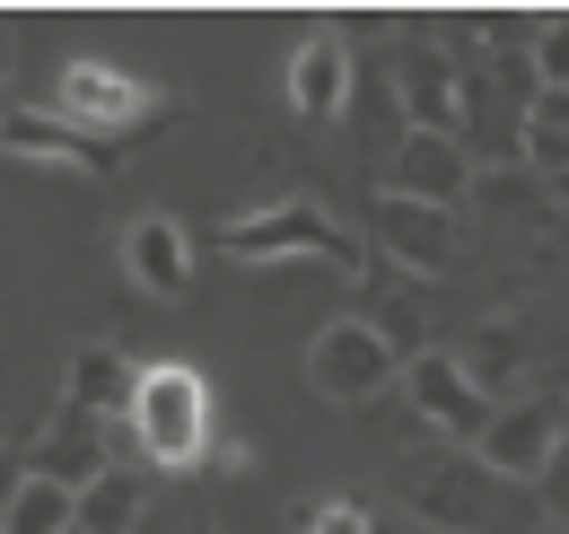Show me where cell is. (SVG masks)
I'll use <instances>...</instances> for the list:
<instances>
[{
    "label": "cell",
    "mask_w": 569,
    "mask_h": 534,
    "mask_svg": "<svg viewBox=\"0 0 569 534\" xmlns=\"http://www.w3.org/2000/svg\"><path fill=\"white\" fill-rule=\"evenodd\" d=\"M289 106H298L307 123H342V106H351V53H342V36H307V44H298Z\"/></svg>",
    "instance_id": "obj_14"
},
{
    "label": "cell",
    "mask_w": 569,
    "mask_h": 534,
    "mask_svg": "<svg viewBox=\"0 0 569 534\" xmlns=\"http://www.w3.org/2000/svg\"><path fill=\"white\" fill-rule=\"evenodd\" d=\"M377 255H386V264H403L412 280H438V271L456 264V210L377 194Z\"/></svg>",
    "instance_id": "obj_10"
},
{
    "label": "cell",
    "mask_w": 569,
    "mask_h": 534,
    "mask_svg": "<svg viewBox=\"0 0 569 534\" xmlns=\"http://www.w3.org/2000/svg\"><path fill=\"white\" fill-rule=\"evenodd\" d=\"M561 210H569V176H561Z\"/></svg>",
    "instance_id": "obj_24"
},
{
    "label": "cell",
    "mask_w": 569,
    "mask_h": 534,
    "mask_svg": "<svg viewBox=\"0 0 569 534\" xmlns=\"http://www.w3.org/2000/svg\"><path fill=\"white\" fill-rule=\"evenodd\" d=\"M0 62H9V53H0Z\"/></svg>",
    "instance_id": "obj_25"
},
{
    "label": "cell",
    "mask_w": 569,
    "mask_h": 534,
    "mask_svg": "<svg viewBox=\"0 0 569 534\" xmlns=\"http://www.w3.org/2000/svg\"><path fill=\"white\" fill-rule=\"evenodd\" d=\"M395 88H403V132H447V140H465V70L447 62L438 44H412Z\"/></svg>",
    "instance_id": "obj_11"
},
{
    "label": "cell",
    "mask_w": 569,
    "mask_h": 534,
    "mask_svg": "<svg viewBox=\"0 0 569 534\" xmlns=\"http://www.w3.org/2000/svg\"><path fill=\"white\" fill-rule=\"evenodd\" d=\"M132 395H141V368H132L123 350H106V342H97V350H79L71 377H62V403L97 412V421H114V412L132 421Z\"/></svg>",
    "instance_id": "obj_15"
},
{
    "label": "cell",
    "mask_w": 569,
    "mask_h": 534,
    "mask_svg": "<svg viewBox=\"0 0 569 534\" xmlns=\"http://www.w3.org/2000/svg\"><path fill=\"white\" fill-rule=\"evenodd\" d=\"M123 271L141 280L149 298H184V289H193V237H184L167 210H149V219L123 228Z\"/></svg>",
    "instance_id": "obj_12"
},
{
    "label": "cell",
    "mask_w": 569,
    "mask_h": 534,
    "mask_svg": "<svg viewBox=\"0 0 569 534\" xmlns=\"http://www.w3.org/2000/svg\"><path fill=\"white\" fill-rule=\"evenodd\" d=\"M0 149L9 158H36V167H79V176H106L114 167V140L62 123L53 106H0Z\"/></svg>",
    "instance_id": "obj_9"
},
{
    "label": "cell",
    "mask_w": 569,
    "mask_h": 534,
    "mask_svg": "<svg viewBox=\"0 0 569 534\" xmlns=\"http://www.w3.org/2000/svg\"><path fill=\"white\" fill-rule=\"evenodd\" d=\"M219 246H228L237 264H333V271H368L359 237L325 210V201H307V194L228 219V228H219Z\"/></svg>",
    "instance_id": "obj_2"
},
{
    "label": "cell",
    "mask_w": 569,
    "mask_h": 534,
    "mask_svg": "<svg viewBox=\"0 0 569 534\" xmlns=\"http://www.w3.org/2000/svg\"><path fill=\"white\" fill-rule=\"evenodd\" d=\"M27 456H18V447H0V534H9V508H18V491H27Z\"/></svg>",
    "instance_id": "obj_23"
},
{
    "label": "cell",
    "mask_w": 569,
    "mask_h": 534,
    "mask_svg": "<svg viewBox=\"0 0 569 534\" xmlns=\"http://www.w3.org/2000/svg\"><path fill=\"white\" fill-rule=\"evenodd\" d=\"M561 438H569V403L561 395H508L491 412V429H482V465L508 473V482H543V465L561 456Z\"/></svg>",
    "instance_id": "obj_5"
},
{
    "label": "cell",
    "mask_w": 569,
    "mask_h": 534,
    "mask_svg": "<svg viewBox=\"0 0 569 534\" xmlns=\"http://www.w3.org/2000/svg\"><path fill=\"white\" fill-rule=\"evenodd\" d=\"M403 395H412V412H421L447 447H482V429H491V412H499L456 350H421V359L403 368Z\"/></svg>",
    "instance_id": "obj_6"
},
{
    "label": "cell",
    "mask_w": 569,
    "mask_h": 534,
    "mask_svg": "<svg viewBox=\"0 0 569 534\" xmlns=\"http://www.w3.org/2000/svg\"><path fill=\"white\" fill-rule=\"evenodd\" d=\"M27 465L44 473V482L88 491L97 473H114V465H106V421H97V412H79V403H62V412H53V429H44V447H36Z\"/></svg>",
    "instance_id": "obj_13"
},
{
    "label": "cell",
    "mask_w": 569,
    "mask_h": 534,
    "mask_svg": "<svg viewBox=\"0 0 569 534\" xmlns=\"http://www.w3.org/2000/svg\"><path fill=\"white\" fill-rule=\"evenodd\" d=\"M202 534H211V526H202Z\"/></svg>",
    "instance_id": "obj_26"
},
{
    "label": "cell",
    "mask_w": 569,
    "mask_h": 534,
    "mask_svg": "<svg viewBox=\"0 0 569 534\" xmlns=\"http://www.w3.org/2000/svg\"><path fill=\"white\" fill-rule=\"evenodd\" d=\"M535 500H543V517H552V526H569V438H561V456L543 465V482H535Z\"/></svg>",
    "instance_id": "obj_22"
},
{
    "label": "cell",
    "mask_w": 569,
    "mask_h": 534,
    "mask_svg": "<svg viewBox=\"0 0 569 534\" xmlns=\"http://www.w3.org/2000/svg\"><path fill=\"white\" fill-rule=\"evenodd\" d=\"M298 534H377V517L359 500H316V508H298Z\"/></svg>",
    "instance_id": "obj_20"
},
{
    "label": "cell",
    "mask_w": 569,
    "mask_h": 534,
    "mask_svg": "<svg viewBox=\"0 0 569 534\" xmlns=\"http://www.w3.org/2000/svg\"><path fill=\"white\" fill-rule=\"evenodd\" d=\"M53 115L79 123V132H97V140H114V132H132V123L158 115V88L132 79V70H114V62H71L62 88H53Z\"/></svg>",
    "instance_id": "obj_7"
},
{
    "label": "cell",
    "mask_w": 569,
    "mask_h": 534,
    "mask_svg": "<svg viewBox=\"0 0 569 534\" xmlns=\"http://www.w3.org/2000/svg\"><path fill=\"white\" fill-rule=\"evenodd\" d=\"M526 53H535V79H543L552 97H569V18H552V27H543Z\"/></svg>",
    "instance_id": "obj_21"
},
{
    "label": "cell",
    "mask_w": 569,
    "mask_h": 534,
    "mask_svg": "<svg viewBox=\"0 0 569 534\" xmlns=\"http://www.w3.org/2000/svg\"><path fill=\"white\" fill-rule=\"evenodd\" d=\"M132 438H141L149 465H167V473H193V465H202V456H211V386H202V368H184V359L141 368Z\"/></svg>",
    "instance_id": "obj_3"
},
{
    "label": "cell",
    "mask_w": 569,
    "mask_h": 534,
    "mask_svg": "<svg viewBox=\"0 0 569 534\" xmlns=\"http://www.w3.org/2000/svg\"><path fill=\"white\" fill-rule=\"evenodd\" d=\"M403 368H412V359L386 342L377 316H342V325H325V334L307 342V386L325 403H368V395H386Z\"/></svg>",
    "instance_id": "obj_4"
},
{
    "label": "cell",
    "mask_w": 569,
    "mask_h": 534,
    "mask_svg": "<svg viewBox=\"0 0 569 534\" xmlns=\"http://www.w3.org/2000/svg\"><path fill=\"white\" fill-rule=\"evenodd\" d=\"M473 185V149L447 132H403L395 158H386V185L377 194H403V201H429V210H456Z\"/></svg>",
    "instance_id": "obj_8"
},
{
    "label": "cell",
    "mask_w": 569,
    "mask_h": 534,
    "mask_svg": "<svg viewBox=\"0 0 569 534\" xmlns=\"http://www.w3.org/2000/svg\"><path fill=\"white\" fill-rule=\"evenodd\" d=\"M141 508H149V482L114 465V473H97V482L79 491V534H132Z\"/></svg>",
    "instance_id": "obj_16"
},
{
    "label": "cell",
    "mask_w": 569,
    "mask_h": 534,
    "mask_svg": "<svg viewBox=\"0 0 569 534\" xmlns=\"http://www.w3.org/2000/svg\"><path fill=\"white\" fill-rule=\"evenodd\" d=\"M403 508L438 534H543V500H535V482H508L491 473L473 447H447V456H421V465H403Z\"/></svg>",
    "instance_id": "obj_1"
},
{
    "label": "cell",
    "mask_w": 569,
    "mask_h": 534,
    "mask_svg": "<svg viewBox=\"0 0 569 534\" xmlns=\"http://www.w3.org/2000/svg\"><path fill=\"white\" fill-rule=\"evenodd\" d=\"M9 534H79V491H71V482H44V473H27L18 508H9Z\"/></svg>",
    "instance_id": "obj_17"
},
{
    "label": "cell",
    "mask_w": 569,
    "mask_h": 534,
    "mask_svg": "<svg viewBox=\"0 0 569 534\" xmlns=\"http://www.w3.org/2000/svg\"><path fill=\"white\" fill-rule=\"evenodd\" d=\"M526 158H535L552 185L569 176V97H552V88L535 97V115H526Z\"/></svg>",
    "instance_id": "obj_18"
},
{
    "label": "cell",
    "mask_w": 569,
    "mask_h": 534,
    "mask_svg": "<svg viewBox=\"0 0 569 534\" xmlns=\"http://www.w3.org/2000/svg\"><path fill=\"white\" fill-rule=\"evenodd\" d=\"M456 359H465V368H473V386H482V395L499 403V386H508V368H517V334H508V325H491V334L473 342V350H456Z\"/></svg>",
    "instance_id": "obj_19"
}]
</instances>
